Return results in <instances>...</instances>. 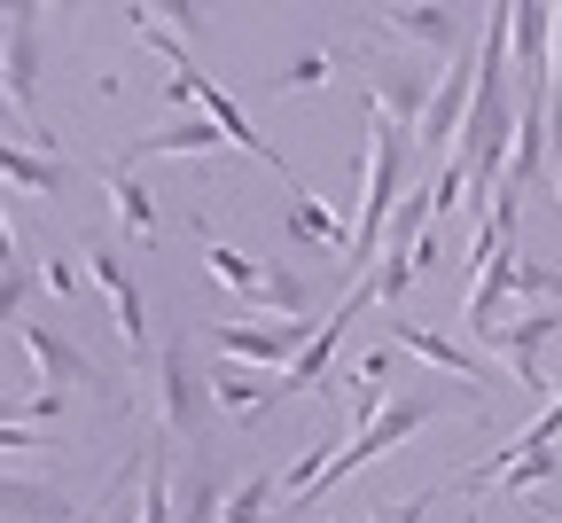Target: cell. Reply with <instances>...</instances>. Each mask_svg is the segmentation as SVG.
Returning a JSON list of instances; mask_svg holds the SVG:
<instances>
[{"mask_svg":"<svg viewBox=\"0 0 562 523\" xmlns=\"http://www.w3.org/2000/svg\"><path fill=\"white\" fill-rule=\"evenodd\" d=\"M40 32H47V9H40V0L0 9V70H9L16 118L32 125V148H40V157H55V133L40 125Z\"/></svg>","mask_w":562,"mask_h":523,"instance_id":"obj_1","label":"cell"},{"mask_svg":"<svg viewBox=\"0 0 562 523\" xmlns=\"http://www.w3.org/2000/svg\"><path fill=\"white\" fill-rule=\"evenodd\" d=\"M438 414H446V399H430V391H398V399H391V407H383V414H375V422H368L360 437H351V445H344L336 461H328V477H321L313 492H344V477H360V469H368L375 454H391V445H406L414 430H430Z\"/></svg>","mask_w":562,"mask_h":523,"instance_id":"obj_2","label":"cell"},{"mask_svg":"<svg viewBox=\"0 0 562 523\" xmlns=\"http://www.w3.org/2000/svg\"><path fill=\"white\" fill-rule=\"evenodd\" d=\"M165 102H203V118L220 125V133H227L235 148H250V157H258V165H273L281 180H297V165L281 157V148H273V141H266V133H258V125L243 118V102H235V94H227L220 79H203L195 63H188V70H172V87H165ZM297 188H305V180H297Z\"/></svg>","mask_w":562,"mask_h":523,"instance_id":"obj_3","label":"cell"},{"mask_svg":"<svg viewBox=\"0 0 562 523\" xmlns=\"http://www.w3.org/2000/svg\"><path fill=\"white\" fill-rule=\"evenodd\" d=\"M149 367H157V407H165L157 422H165L172 437H188V445H195V437H203V422H211V376L188 359V344H180V336H165Z\"/></svg>","mask_w":562,"mask_h":523,"instance_id":"obj_4","label":"cell"},{"mask_svg":"<svg viewBox=\"0 0 562 523\" xmlns=\"http://www.w3.org/2000/svg\"><path fill=\"white\" fill-rule=\"evenodd\" d=\"M16 344H24V359H32V376L47 383V391H102V399H117V383L102 376V367L70 344L63 329H47V321H24L16 329Z\"/></svg>","mask_w":562,"mask_h":523,"instance_id":"obj_5","label":"cell"},{"mask_svg":"<svg viewBox=\"0 0 562 523\" xmlns=\"http://www.w3.org/2000/svg\"><path fill=\"white\" fill-rule=\"evenodd\" d=\"M211 344H220V359L227 367H258V376H281L305 344H313V329L305 321H281V329H258V321H220L211 329Z\"/></svg>","mask_w":562,"mask_h":523,"instance_id":"obj_6","label":"cell"},{"mask_svg":"<svg viewBox=\"0 0 562 523\" xmlns=\"http://www.w3.org/2000/svg\"><path fill=\"white\" fill-rule=\"evenodd\" d=\"M87 281L102 289V305H110V321H117L125 352H133V359H157V344H149V313H140V289H133V274H125V258H117L110 243H94V251H87Z\"/></svg>","mask_w":562,"mask_h":523,"instance_id":"obj_7","label":"cell"},{"mask_svg":"<svg viewBox=\"0 0 562 523\" xmlns=\"http://www.w3.org/2000/svg\"><path fill=\"white\" fill-rule=\"evenodd\" d=\"M469 102H476V55L461 47L438 70V94H430V110H422V125H414V148H453L461 125H469Z\"/></svg>","mask_w":562,"mask_h":523,"instance_id":"obj_8","label":"cell"},{"mask_svg":"<svg viewBox=\"0 0 562 523\" xmlns=\"http://www.w3.org/2000/svg\"><path fill=\"white\" fill-rule=\"evenodd\" d=\"M516 274H524V251L508 243L501 258H492V266L469 281V297H461V321H469V336H501V329H508V305H516Z\"/></svg>","mask_w":562,"mask_h":523,"instance_id":"obj_9","label":"cell"},{"mask_svg":"<svg viewBox=\"0 0 562 523\" xmlns=\"http://www.w3.org/2000/svg\"><path fill=\"white\" fill-rule=\"evenodd\" d=\"M430 94H438V79H430V70H422L414 55L406 63H375V79H368V110L375 118H406V133L422 125V110H430Z\"/></svg>","mask_w":562,"mask_h":523,"instance_id":"obj_10","label":"cell"},{"mask_svg":"<svg viewBox=\"0 0 562 523\" xmlns=\"http://www.w3.org/2000/svg\"><path fill=\"white\" fill-rule=\"evenodd\" d=\"M0 523H87V500L47 477H0Z\"/></svg>","mask_w":562,"mask_h":523,"instance_id":"obj_11","label":"cell"},{"mask_svg":"<svg viewBox=\"0 0 562 523\" xmlns=\"http://www.w3.org/2000/svg\"><path fill=\"white\" fill-rule=\"evenodd\" d=\"M375 24L383 32H398L406 47H422V55H461V40H469V24H461V9H430V0H422V9H375Z\"/></svg>","mask_w":562,"mask_h":523,"instance_id":"obj_12","label":"cell"},{"mask_svg":"<svg viewBox=\"0 0 562 523\" xmlns=\"http://www.w3.org/2000/svg\"><path fill=\"white\" fill-rule=\"evenodd\" d=\"M547 24L554 9H516L508 0V63L524 79V102H547Z\"/></svg>","mask_w":562,"mask_h":523,"instance_id":"obj_13","label":"cell"},{"mask_svg":"<svg viewBox=\"0 0 562 523\" xmlns=\"http://www.w3.org/2000/svg\"><path fill=\"white\" fill-rule=\"evenodd\" d=\"M383 344H391V352H406V359H422V367H438V376H453V383H476V376H484V367H476L453 336L422 329V321H391V329H383Z\"/></svg>","mask_w":562,"mask_h":523,"instance_id":"obj_14","label":"cell"},{"mask_svg":"<svg viewBox=\"0 0 562 523\" xmlns=\"http://www.w3.org/2000/svg\"><path fill=\"white\" fill-rule=\"evenodd\" d=\"M102 188H110V219H117V235H110V243H140V235H157V219H165V211H157V196L140 188L125 165H110V180H102Z\"/></svg>","mask_w":562,"mask_h":523,"instance_id":"obj_15","label":"cell"},{"mask_svg":"<svg viewBox=\"0 0 562 523\" xmlns=\"http://www.w3.org/2000/svg\"><path fill=\"white\" fill-rule=\"evenodd\" d=\"M227 133L211 125V118H180V125H157V133H140L133 148H125V173L140 165V157H203V148H220Z\"/></svg>","mask_w":562,"mask_h":523,"instance_id":"obj_16","label":"cell"},{"mask_svg":"<svg viewBox=\"0 0 562 523\" xmlns=\"http://www.w3.org/2000/svg\"><path fill=\"white\" fill-rule=\"evenodd\" d=\"M266 399H281V376H258V367H211V407L250 422Z\"/></svg>","mask_w":562,"mask_h":523,"instance_id":"obj_17","label":"cell"},{"mask_svg":"<svg viewBox=\"0 0 562 523\" xmlns=\"http://www.w3.org/2000/svg\"><path fill=\"white\" fill-rule=\"evenodd\" d=\"M391 383H398V352H391V344H375V352L351 359V399H360V430H368V422L398 399Z\"/></svg>","mask_w":562,"mask_h":523,"instance_id":"obj_18","label":"cell"},{"mask_svg":"<svg viewBox=\"0 0 562 523\" xmlns=\"http://www.w3.org/2000/svg\"><path fill=\"white\" fill-rule=\"evenodd\" d=\"M203 274H211V281H220V289H235V305H250V297H258V281H266V266H258L250 251H235V243H220V235H211V227H203Z\"/></svg>","mask_w":562,"mask_h":523,"instance_id":"obj_19","label":"cell"},{"mask_svg":"<svg viewBox=\"0 0 562 523\" xmlns=\"http://www.w3.org/2000/svg\"><path fill=\"white\" fill-rule=\"evenodd\" d=\"M0 180L40 188V196H63L70 188V165L63 157H40V148H24V141H0Z\"/></svg>","mask_w":562,"mask_h":523,"instance_id":"obj_20","label":"cell"},{"mask_svg":"<svg viewBox=\"0 0 562 523\" xmlns=\"http://www.w3.org/2000/svg\"><path fill=\"white\" fill-rule=\"evenodd\" d=\"M290 235H297V243H321V251H344V258H351V227H344V219H336V211H328L313 188H297V196H290Z\"/></svg>","mask_w":562,"mask_h":523,"instance_id":"obj_21","label":"cell"},{"mask_svg":"<svg viewBox=\"0 0 562 523\" xmlns=\"http://www.w3.org/2000/svg\"><path fill=\"white\" fill-rule=\"evenodd\" d=\"M539 165H547V102H524V110H516V148H508V180H501V188L539 180Z\"/></svg>","mask_w":562,"mask_h":523,"instance_id":"obj_22","label":"cell"},{"mask_svg":"<svg viewBox=\"0 0 562 523\" xmlns=\"http://www.w3.org/2000/svg\"><path fill=\"white\" fill-rule=\"evenodd\" d=\"M220 469H211V461H195L180 485H172V523H220Z\"/></svg>","mask_w":562,"mask_h":523,"instance_id":"obj_23","label":"cell"},{"mask_svg":"<svg viewBox=\"0 0 562 523\" xmlns=\"http://www.w3.org/2000/svg\"><path fill=\"white\" fill-rule=\"evenodd\" d=\"M344 63H351L344 47H305L297 63H281V70H273V94H313V87H328V79H336Z\"/></svg>","mask_w":562,"mask_h":523,"instance_id":"obj_24","label":"cell"},{"mask_svg":"<svg viewBox=\"0 0 562 523\" xmlns=\"http://www.w3.org/2000/svg\"><path fill=\"white\" fill-rule=\"evenodd\" d=\"M250 305H258V313H281V321H305L313 281H305V274H290V266H266V281H258Z\"/></svg>","mask_w":562,"mask_h":523,"instance_id":"obj_25","label":"cell"},{"mask_svg":"<svg viewBox=\"0 0 562 523\" xmlns=\"http://www.w3.org/2000/svg\"><path fill=\"white\" fill-rule=\"evenodd\" d=\"M273 500H281V477H266V469H258V477H243V485L227 492L220 523H266V508H273Z\"/></svg>","mask_w":562,"mask_h":523,"instance_id":"obj_26","label":"cell"},{"mask_svg":"<svg viewBox=\"0 0 562 523\" xmlns=\"http://www.w3.org/2000/svg\"><path fill=\"white\" fill-rule=\"evenodd\" d=\"M24 305H32V266H9L0 274V329H24Z\"/></svg>","mask_w":562,"mask_h":523,"instance_id":"obj_27","label":"cell"},{"mask_svg":"<svg viewBox=\"0 0 562 523\" xmlns=\"http://www.w3.org/2000/svg\"><path fill=\"white\" fill-rule=\"evenodd\" d=\"M438 492H446V485H430V492H406V500H383V508H368V523H422V515L438 508Z\"/></svg>","mask_w":562,"mask_h":523,"instance_id":"obj_28","label":"cell"},{"mask_svg":"<svg viewBox=\"0 0 562 523\" xmlns=\"http://www.w3.org/2000/svg\"><path fill=\"white\" fill-rule=\"evenodd\" d=\"M368 281H375V305H383V297H406V289H414V258H406V251H383V266H375Z\"/></svg>","mask_w":562,"mask_h":523,"instance_id":"obj_29","label":"cell"},{"mask_svg":"<svg viewBox=\"0 0 562 523\" xmlns=\"http://www.w3.org/2000/svg\"><path fill=\"white\" fill-rule=\"evenodd\" d=\"M562 118V9H554V24H547V125Z\"/></svg>","mask_w":562,"mask_h":523,"instance_id":"obj_30","label":"cell"},{"mask_svg":"<svg viewBox=\"0 0 562 523\" xmlns=\"http://www.w3.org/2000/svg\"><path fill=\"white\" fill-rule=\"evenodd\" d=\"M79 281H87V266H70V258H47L40 266V289H55V297H79Z\"/></svg>","mask_w":562,"mask_h":523,"instance_id":"obj_31","label":"cell"},{"mask_svg":"<svg viewBox=\"0 0 562 523\" xmlns=\"http://www.w3.org/2000/svg\"><path fill=\"white\" fill-rule=\"evenodd\" d=\"M32 445H47V430H24L16 414H0V454H32Z\"/></svg>","mask_w":562,"mask_h":523,"instance_id":"obj_32","label":"cell"},{"mask_svg":"<svg viewBox=\"0 0 562 523\" xmlns=\"http://www.w3.org/2000/svg\"><path fill=\"white\" fill-rule=\"evenodd\" d=\"M0 125H24L16 118V94H9V70H0ZM24 148H32V125H24Z\"/></svg>","mask_w":562,"mask_h":523,"instance_id":"obj_33","label":"cell"},{"mask_svg":"<svg viewBox=\"0 0 562 523\" xmlns=\"http://www.w3.org/2000/svg\"><path fill=\"white\" fill-rule=\"evenodd\" d=\"M16 266V235H9V219H0V274Z\"/></svg>","mask_w":562,"mask_h":523,"instance_id":"obj_34","label":"cell"},{"mask_svg":"<svg viewBox=\"0 0 562 523\" xmlns=\"http://www.w3.org/2000/svg\"><path fill=\"white\" fill-rule=\"evenodd\" d=\"M547 391H554V407H562V367H547Z\"/></svg>","mask_w":562,"mask_h":523,"instance_id":"obj_35","label":"cell"},{"mask_svg":"<svg viewBox=\"0 0 562 523\" xmlns=\"http://www.w3.org/2000/svg\"><path fill=\"white\" fill-rule=\"evenodd\" d=\"M554 196H562V165H554Z\"/></svg>","mask_w":562,"mask_h":523,"instance_id":"obj_36","label":"cell"}]
</instances>
